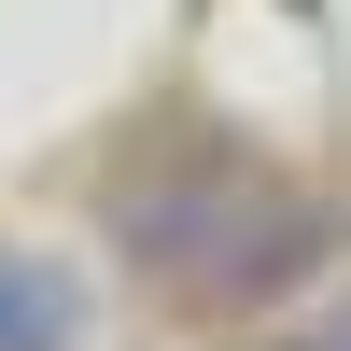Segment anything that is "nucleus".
<instances>
[{"label": "nucleus", "mask_w": 351, "mask_h": 351, "mask_svg": "<svg viewBox=\"0 0 351 351\" xmlns=\"http://www.w3.org/2000/svg\"><path fill=\"white\" fill-rule=\"evenodd\" d=\"M127 239L183 295H281L324 267V211H295V197H141Z\"/></svg>", "instance_id": "obj_1"}, {"label": "nucleus", "mask_w": 351, "mask_h": 351, "mask_svg": "<svg viewBox=\"0 0 351 351\" xmlns=\"http://www.w3.org/2000/svg\"><path fill=\"white\" fill-rule=\"evenodd\" d=\"M99 337V295H84L71 253H28L0 239V351H84Z\"/></svg>", "instance_id": "obj_2"}, {"label": "nucleus", "mask_w": 351, "mask_h": 351, "mask_svg": "<svg viewBox=\"0 0 351 351\" xmlns=\"http://www.w3.org/2000/svg\"><path fill=\"white\" fill-rule=\"evenodd\" d=\"M324 351H351V324H337V337H324Z\"/></svg>", "instance_id": "obj_3"}]
</instances>
